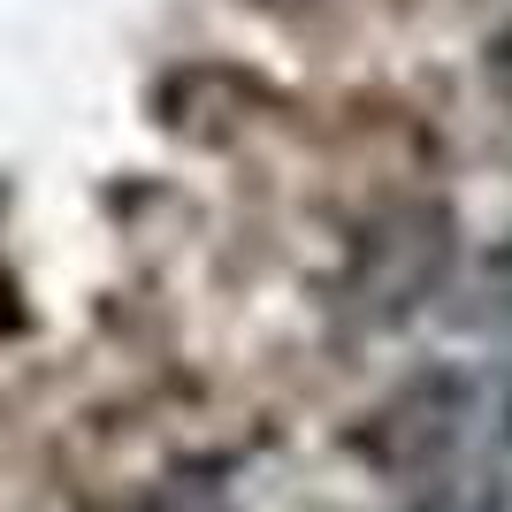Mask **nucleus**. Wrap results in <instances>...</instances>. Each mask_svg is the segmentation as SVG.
Listing matches in <instances>:
<instances>
[{
    "mask_svg": "<svg viewBox=\"0 0 512 512\" xmlns=\"http://www.w3.org/2000/svg\"><path fill=\"white\" fill-rule=\"evenodd\" d=\"M467 413H474V383L459 367H413L406 383L352 428V451L375 474H406L413 482L436 459H451V444L467 436Z\"/></svg>",
    "mask_w": 512,
    "mask_h": 512,
    "instance_id": "nucleus-1",
    "label": "nucleus"
},
{
    "mask_svg": "<svg viewBox=\"0 0 512 512\" xmlns=\"http://www.w3.org/2000/svg\"><path fill=\"white\" fill-rule=\"evenodd\" d=\"M482 77H490V92L512 107V16L490 31V46H482Z\"/></svg>",
    "mask_w": 512,
    "mask_h": 512,
    "instance_id": "nucleus-2",
    "label": "nucleus"
}]
</instances>
